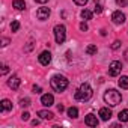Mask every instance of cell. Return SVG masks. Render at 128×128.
Returning a JSON list of instances; mask_svg holds the SVG:
<instances>
[{
	"mask_svg": "<svg viewBox=\"0 0 128 128\" xmlns=\"http://www.w3.org/2000/svg\"><path fill=\"white\" fill-rule=\"evenodd\" d=\"M92 95H94V90H92V88L88 84V83H83L77 90H76V100L77 101H82V102H86V101H89L90 98H92Z\"/></svg>",
	"mask_w": 128,
	"mask_h": 128,
	"instance_id": "1",
	"label": "cell"
},
{
	"mask_svg": "<svg viewBox=\"0 0 128 128\" xmlns=\"http://www.w3.org/2000/svg\"><path fill=\"white\" fill-rule=\"evenodd\" d=\"M104 101H106L110 107H114V106H118V104L122 101V95H120L116 89H108V90H106V94H104Z\"/></svg>",
	"mask_w": 128,
	"mask_h": 128,
	"instance_id": "2",
	"label": "cell"
},
{
	"mask_svg": "<svg viewBox=\"0 0 128 128\" xmlns=\"http://www.w3.org/2000/svg\"><path fill=\"white\" fill-rule=\"evenodd\" d=\"M50 84H51V89L54 92H59L60 94V92H63V90L68 88V80L63 77V76H54L51 78Z\"/></svg>",
	"mask_w": 128,
	"mask_h": 128,
	"instance_id": "3",
	"label": "cell"
},
{
	"mask_svg": "<svg viewBox=\"0 0 128 128\" xmlns=\"http://www.w3.org/2000/svg\"><path fill=\"white\" fill-rule=\"evenodd\" d=\"M54 38H56V42L57 44H63L65 42V39H66V29H65V26L63 24H57V26H54Z\"/></svg>",
	"mask_w": 128,
	"mask_h": 128,
	"instance_id": "4",
	"label": "cell"
},
{
	"mask_svg": "<svg viewBox=\"0 0 128 128\" xmlns=\"http://www.w3.org/2000/svg\"><path fill=\"white\" fill-rule=\"evenodd\" d=\"M120 71H122V63L118 62V60H113V62L110 63V66H108V74H110L112 77H116V76L120 74Z\"/></svg>",
	"mask_w": 128,
	"mask_h": 128,
	"instance_id": "5",
	"label": "cell"
},
{
	"mask_svg": "<svg viewBox=\"0 0 128 128\" xmlns=\"http://www.w3.org/2000/svg\"><path fill=\"white\" fill-rule=\"evenodd\" d=\"M38 60H39V63L41 65H44V66H47L48 63L51 62V53L50 51H42L41 54H39V57H38Z\"/></svg>",
	"mask_w": 128,
	"mask_h": 128,
	"instance_id": "6",
	"label": "cell"
},
{
	"mask_svg": "<svg viewBox=\"0 0 128 128\" xmlns=\"http://www.w3.org/2000/svg\"><path fill=\"white\" fill-rule=\"evenodd\" d=\"M112 20L114 24H124L125 23V14L120 12V11H114L113 15H112Z\"/></svg>",
	"mask_w": 128,
	"mask_h": 128,
	"instance_id": "7",
	"label": "cell"
},
{
	"mask_svg": "<svg viewBox=\"0 0 128 128\" xmlns=\"http://www.w3.org/2000/svg\"><path fill=\"white\" fill-rule=\"evenodd\" d=\"M50 14H51V11H50L48 8H39V9L36 11V17H38V20H48Z\"/></svg>",
	"mask_w": 128,
	"mask_h": 128,
	"instance_id": "8",
	"label": "cell"
},
{
	"mask_svg": "<svg viewBox=\"0 0 128 128\" xmlns=\"http://www.w3.org/2000/svg\"><path fill=\"white\" fill-rule=\"evenodd\" d=\"M20 83H21V80H20L17 76H12V77H9V80H8V86H9L11 89H14V90H17V89L20 88Z\"/></svg>",
	"mask_w": 128,
	"mask_h": 128,
	"instance_id": "9",
	"label": "cell"
},
{
	"mask_svg": "<svg viewBox=\"0 0 128 128\" xmlns=\"http://www.w3.org/2000/svg\"><path fill=\"white\" fill-rule=\"evenodd\" d=\"M84 124H86L88 126H96V125H98V119H96L95 114L89 113V114H86V118H84Z\"/></svg>",
	"mask_w": 128,
	"mask_h": 128,
	"instance_id": "10",
	"label": "cell"
},
{
	"mask_svg": "<svg viewBox=\"0 0 128 128\" xmlns=\"http://www.w3.org/2000/svg\"><path fill=\"white\" fill-rule=\"evenodd\" d=\"M53 102H54V98H53V95H50V94H45V95H42V96H41V104H42V106H45V107H50V106H53Z\"/></svg>",
	"mask_w": 128,
	"mask_h": 128,
	"instance_id": "11",
	"label": "cell"
},
{
	"mask_svg": "<svg viewBox=\"0 0 128 128\" xmlns=\"http://www.w3.org/2000/svg\"><path fill=\"white\" fill-rule=\"evenodd\" d=\"M100 116H101L102 120H108V119L112 118V112H110V108H108V107H102V108H100Z\"/></svg>",
	"mask_w": 128,
	"mask_h": 128,
	"instance_id": "12",
	"label": "cell"
},
{
	"mask_svg": "<svg viewBox=\"0 0 128 128\" xmlns=\"http://www.w3.org/2000/svg\"><path fill=\"white\" fill-rule=\"evenodd\" d=\"M12 6H14L17 11H23V9H26V2H24V0H14V2H12Z\"/></svg>",
	"mask_w": 128,
	"mask_h": 128,
	"instance_id": "13",
	"label": "cell"
},
{
	"mask_svg": "<svg viewBox=\"0 0 128 128\" xmlns=\"http://www.w3.org/2000/svg\"><path fill=\"white\" fill-rule=\"evenodd\" d=\"M38 116H41L42 119H48V120H50V119H53L54 114H53L51 112H47V110H39V112H38Z\"/></svg>",
	"mask_w": 128,
	"mask_h": 128,
	"instance_id": "14",
	"label": "cell"
},
{
	"mask_svg": "<svg viewBox=\"0 0 128 128\" xmlns=\"http://www.w3.org/2000/svg\"><path fill=\"white\" fill-rule=\"evenodd\" d=\"M12 110V102L9 100H3L2 101V112H9Z\"/></svg>",
	"mask_w": 128,
	"mask_h": 128,
	"instance_id": "15",
	"label": "cell"
},
{
	"mask_svg": "<svg viewBox=\"0 0 128 128\" xmlns=\"http://www.w3.org/2000/svg\"><path fill=\"white\" fill-rule=\"evenodd\" d=\"M118 118H119V120H120V122H128V110L125 108V110H122V112H119V114H118Z\"/></svg>",
	"mask_w": 128,
	"mask_h": 128,
	"instance_id": "16",
	"label": "cell"
},
{
	"mask_svg": "<svg viewBox=\"0 0 128 128\" xmlns=\"http://www.w3.org/2000/svg\"><path fill=\"white\" fill-rule=\"evenodd\" d=\"M118 83H119V86H120L122 89H128V77H126V76H122Z\"/></svg>",
	"mask_w": 128,
	"mask_h": 128,
	"instance_id": "17",
	"label": "cell"
},
{
	"mask_svg": "<svg viewBox=\"0 0 128 128\" xmlns=\"http://www.w3.org/2000/svg\"><path fill=\"white\" fill-rule=\"evenodd\" d=\"M82 18H83V20H90V18H92V11L83 9V11H82Z\"/></svg>",
	"mask_w": 128,
	"mask_h": 128,
	"instance_id": "18",
	"label": "cell"
},
{
	"mask_svg": "<svg viewBox=\"0 0 128 128\" xmlns=\"http://www.w3.org/2000/svg\"><path fill=\"white\" fill-rule=\"evenodd\" d=\"M96 51H98L96 45H88V47H86V53H88L89 56H92V54H96Z\"/></svg>",
	"mask_w": 128,
	"mask_h": 128,
	"instance_id": "19",
	"label": "cell"
},
{
	"mask_svg": "<svg viewBox=\"0 0 128 128\" xmlns=\"http://www.w3.org/2000/svg\"><path fill=\"white\" fill-rule=\"evenodd\" d=\"M68 116H70V118H77V116H78L77 107H70V108H68Z\"/></svg>",
	"mask_w": 128,
	"mask_h": 128,
	"instance_id": "20",
	"label": "cell"
},
{
	"mask_svg": "<svg viewBox=\"0 0 128 128\" xmlns=\"http://www.w3.org/2000/svg\"><path fill=\"white\" fill-rule=\"evenodd\" d=\"M18 29H20V23H18L17 20H14V21L11 23V30H12V32H18Z\"/></svg>",
	"mask_w": 128,
	"mask_h": 128,
	"instance_id": "21",
	"label": "cell"
},
{
	"mask_svg": "<svg viewBox=\"0 0 128 128\" xmlns=\"http://www.w3.org/2000/svg\"><path fill=\"white\" fill-rule=\"evenodd\" d=\"M20 106L21 107H29L30 106V100L29 98H21L20 100Z\"/></svg>",
	"mask_w": 128,
	"mask_h": 128,
	"instance_id": "22",
	"label": "cell"
},
{
	"mask_svg": "<svg viewBox=\"0 0 128 128\" xmlns=\"http://www.w3.org/2000/svg\"><path fill=\"white\" fill-rule=\"evenodd\" d=\"M116 5L124 8V6H128V0H116Z\"/></svg>",
	"mask_w": 128,
	"mask_h": 128,
	"instance_id": "23",
	"label": "cell"
},
{
	"mask_svg": "<svg viewBox=\"0 0 128 128\" xmlns=\"http://www.w3.org/2000/svg\"><path fill=\"white\" fill-rule=\"evenodd\" d=\"M94 12H95V14H101V12H102V6H101L98 2H96V5H95V9H94Z\"/></svg>",
	"mask_w": 128,
	"mask_h": 128,
	"instance_id": "24",
	"label": "cell"
},
{
	"mask_svg": "<svg viewBox=\"0 0 128 128\" xmlns=\"http://www.w3.org/2000/svg\"><path fill=\"white\" fill-rule=\"evenodd\" d=\"M76 2V5H78V6H84L86 3H88V0H74Z\"/></svg>",
	"mask_w": 128,
	"mask_h": 128,
	"instance_id": "25",
	"label": "cell"
},
{
	"mask_svg": "<svg viewBox=\"0 0 128 128\" xmlns=\"http://www.w3.org/2000/svg\"><path fill=\"white\" fill-rule=\"evenodd\" d=\"M119 47H120V41H114V42L112 44V48H113V50H118Z\"/></svg>",
	"mask_w": 128,
	"mask_h": 128,
	"instance_id": "26",
	"label": "cell"
},
{
	"mask_svg": "<svg viewBox=\"0 0 128 128\" xmlns=\"http://www.w3.org/2000/svg\"><path fill=\"white\" fill-rule=\"evenodd\" d=\"M29 118H30V114H29L27 112H24V113L21 114V119H23V120H29Z\"/></svg>",
	"mask_w": 128,
	"mask_h": 128,
	"instance_id": "27",
	"label": "cell"
},
{
	"mask_svg": "<svg viewBox=\"0 0 128 128\" xmlns=\"http://www.w3.org/2000/svg\"><path fill=\"white\" fill-rule=\"evenodd\" d=\"M80 29H82L83 32H86V30H88V24H86L84 21H83V23H80Z\"/></svg>",
	"mask_w": 128,
	"mask_h": 128,
	"instance_id": "28",
	"label": "cell"
},
{
	"mask_svg": "<svg viewBox=\"0 0 128 128\" xmlns=\"http://www.w3.org/2000/svg\"><path fill=\"white\" fill-rule=\"evenodd\" d=\"M8 44H9V39H8V38H3V39H2V47H6Z\"/></svg>",
	"mask_w": 128,
	"mask_h": 128,
	"instance_id": "29",
	"label": "cell"
},
{
	"mask_svg": "<svg viewBox=\"0 0 128 128\" xmlns=\"http://www.w3.org/2000/svg\"><path fill=\"white\" fill-rule=\"evenodd\" d=\"M41 90H42V89H41V86H36V84L33 86V92H35V94H39Z\"/></svg>",
	"mask_w": 128,
	"mask_h": 128,
	"instance_id": "30",
	"label": "cell"
},
{
	"mask_svg": "<svg viewBox=\"0 0 128 128\" xmlns=\"http://www.w3.org/2000/svg\"><path fill=\"white\" fill-rule=\"evenodd\" d=\"M8 71H9V68H8L6 65H3V70H2V74L5 76V74H8Z\"/></svg>",
	"mask_w": 128,
	"mask_h": 128,
	"instance_id": "31",
	"label": "cell"
},
{
	"mask_svg": "<svg viewBox=\"0 0 128 128\" xmlns=\"http://www.w3.org/2000/svg\"><path fill=\"white\" fill-rule=\"evenodd\" d=\"M57 110H59V112H63V110H65V107H63L62 104H59V106H57Z\"/></svg>",
	"mask_w": 128,
	"mask_h": 128,
	"instance_id": "32",
	"label": "cell"
},
{
	"mask_svg": "<svg viewBox=\"0 0 128 128\" xmlns=\"http://www.w3.org/2000/svg\"><path fill=\"white\" fill-rule=\"evenodd\" d=\"M124 57H125V60H126V62H128V48H126V50H125V53H124Z\"/></svg>",
	"mask_w": 128,
	"mask_h": 128,
	"instance_id": "33",
	"label": "cell"
},
{
	"mask_svg": "<svg viewBox=\"0 0 128 128\" xmlns=\"http://www.w3.org/2000/svg\"><path fill=\"white\" fill-rule=\"evenodd\" d=\"M35 2H38V3H47L48 0H35Z\"/></svg>",
	"mask_w": 128,
	"mask_h": 128,
	"instance_id": "34",
	"label": "cell"
}]
</instances>
